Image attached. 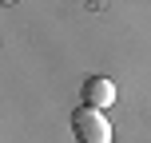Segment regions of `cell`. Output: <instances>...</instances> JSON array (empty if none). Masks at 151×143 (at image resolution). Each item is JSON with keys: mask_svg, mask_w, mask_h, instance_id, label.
Masks as SVG:
<instances>
[{"mask_svg": "<svg viewBox=\"0 0 151 143\" xmlns=\"http://www.w3.org/2000/svg\"><path fill=\"white\" fill-rule=\"evenodd\" d=\"M72 135H76V143H111V123L104 111L80 103L72 111Z\"/></svg>", "mask_w": 151, "mask_h": 143, "instance_id": "6da1fadb", "label": "cell"}, {"mask_svg": "<svg viewBox=\"0 0 151 143\" xmlns=\"http://www.w3.org/2000/svg\"><path fill=\"white\" fill-rule=\"evenodd\" d=\"M83 103L96 107V111H107V107L115 103V83L107 80V75H88V80H83Z\"/></svg>", "mask_w": 151, "mask_h": 143, "instance_id": "7a4b0ae2", "label": "cell"}]
</instances>
